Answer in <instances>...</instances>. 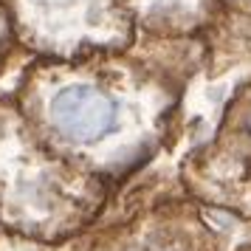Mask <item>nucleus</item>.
<instances>
[{
    "label": "nucleus",
    "instance_id": "1",
    "mask_svg": "<svg viewBox=\"0 0 251 251\" xmlns=\"http://www.w3.org/2000/svg\"><path fill=\"white\" fill-rule=\"evenodd\" d=\"M203 71V40L141 37L71 59L31 57L14 99L51 152L82 167H122L164 133Z\"/></svg>",
    "mask_w": 251,
    "mask_h": 251
},
{
    "label": "nucleus",
    "instance_id": "2",
    "mask_svg": "<svg viewBox=\"0 0 251 251\" xmlns=\"http://www.w3.org/2000/svg\"><path fill=\"white\" fill-rule=\"evenodd\" d=\"M0 186L3 215L23 231L57 234L96 209L93 178L34 136L14 93H0Z\"/></svg>",
    "mask_w": 251,
    "mask_h": 251
},
{
    "label": "nucleus",
    "instance_id": "3",
    "mask_svg": "<svg viewBox=\"0 0 251 251\" xmlns=\"http://www.w3.org/2000/svg\"><path fill=\"white\" fill-rule=\"evenodd\" d=\"M25 57L71 59L91 51L127 48L136 25L127 0H0Z\"/></svg>",
    "mask_w": 251,
    "mask_h": 251
},
{
    "label": "nucleus",
    "instance_id": "4",
    "mask_svg": "<svg viewBox=\"0 0 251 251\" xmlns=\"http://www.w3.org/2000/svg\"><path fill=\"white\" fill-rule=\"evenodd\" d=\"M127 12L141 37L189 40L215 25L223 6L217 0H127Z\"/></svg>",
    "mask_w": 251,
    "mask_h": 251
},
{
    "label": "nucleus",
    "instance_id": "5",
    "mask_svg": "<svg viewBox=\"0 0 251 251\" xmlns=\"http://www.w3.org/2000/svg\"><path fill=\"white\" fill-rule=\"evenodd\" d=\"M228 170L231 178H223L217 183L223 186L231 183L234 189H251V74L243 76L231 91L215 155L209 158V175Z\"/></svg>",
    "mask_w": 251,
    "mask_h": 251
},
{
    "label": "nucleus",
    "instance_id": "6",
    "mask_svg": "<svg viewBox=\"0 0 251 251\" xmlns=\"http://www.w3.org/2000/svg\"><path fill=\"white\" fill-rule=\"evenodd\" d=\"M203 71L206 82L228 79L237 85L251 74V17L223 12L203 37Z\"/></svg>",
    "mask_w": 251,
    "mask_h": 251
},
{
    "label": "nucleus",
    "instance_id": "7",
    "mask_svg": "<svg viewBox=\"0 0 251 251\" xmlns=\"http://www.w3.org/2000/svg\"><path fill=\"white\" fill-rule=\"evenodd\" d=\"M25 59H31V57H25L23 51L17 48L14 34H12V23H9L6 9H3V3H0V74H6L12 65H20Z\"/></svg>",
    "mask_w": 251,
    "mask_h": 251
},
{
    "label": "nucleus",
    "instance_id": "8",
    "mask_svg": "<svg viewBox=\"0 0 251 251\" xmlns=\"http://www.w3.org/2000/svg\"><path fill=\"white\" fill-rule=\"evenodd\" d=\"M223 6V12H231V14H246L251 17V0H217Z\"/></svg>",
    "mask_w": 251,
    "mask_h": 251
}]
</instances>
